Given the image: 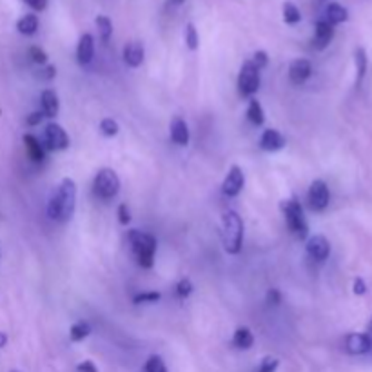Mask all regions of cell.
<instances>
[{
  "mask_svg": "<svg viewBox=\"0 0 372 372\" xmlns=\"http://www.w3.org/2000/svg\"><path fill=\"white\" fill-rule=\"evenodd\" d=\"M77 207V184L71 178H64L53 191L48 204V215L51 220H69Z\"/></svg>",
  "mask_w": 372,
  "mask_h": 372,
  "instance_id": "6da1fadb",
  "label": "cell"
},
{
  "mask_svg": "<svg viewBox=\"0 0 372 372\" xmlns=\"http://www.w3.org/2000/svg\"><path fill=\"white\" fill-rule=\"evenodd\" d=\"M222 235H224V247L229 255H238L244 240V222L236 211H227L222 216Z\"/></svg>",
  "mask_w": 372,
  "mask_h": 372,
  "instance_id": "7a4b0ae2",
  "label": "cell"
},
{
  "mask_svg": "<svg viewBox=\"0 0 372 372\" xmlns=\"http://www.w3.org/2000/svg\"><path fill=\"white\" fill-rule=\"evenodd\" d=\"M128 240L133 247V253L137 256L138 265L146 269L153 267L155 262V253H157V238L138 229H131L128 235Z\"/></svg>",
  "mask_w": 372,
  "mask_h": 372,
  "instance_id": "3957f363",
  "label": "cell"
},
{
  "mask_svg": "<svg viewBox=\"0 0 372 372\" xmlns=\"http://www.w3.org/2000/svg\"><path fill=\"white\" fill-rule=\"evenodd\" d=\"M282 209H284L285 220H287V226L293 231V235L300 240L307 238L309 235V224L304 216V209L300 206L298 200H285L282 204Z\"/></svg>",
  "mask_w": 372,
  "mask_h": 372,
  "instance_id": "277c9868",
  "label": "cell"
},
{
  "mask_svg": "<svg viewBox=\"0 0 372 372\" xmlns=\"http://www.w3.org/2000/svg\"><path fill=\"white\" fill-rule=\"evenodd\" d=\"M95 195L102 200H111L120 191V178L113 169H100L93 182Z\"/></svg>",
  "mask_w": 372,
  "mask_h": 372,
  "instance_id": "5b68a950",
  "label": "cell"
},
{
  "mask_svg": "<svg viewBox=\"0 0 372 372\" xmlns=\"http://www.w3.org/2000/svg\"><path fill=\"white\" fill-rule=\"evenodd\" d=\"M238 89L242 97H253L260 89V69L253 64V60L244 62L238 75Z\"/></svg>",
  "mask_w": 372,
  "mask_h": 372,
  "instance_id": "8992f818",
  "label": "cell"
},
{
  "mask_svg": "<svg viewBox=\"0 0 372 372\" xmlns=\"http://www.w3.org/2000/svg\"><path fill=\"white\" fill-rule=\"evenodd\" d=\"M329 200H331V193H329V187L324 180H314L309 187V206L311 209L320 213L329 206Z\"/></svg>",
  "mask_w": 372,
  "mask_h": 372,
  "instance_id": "52a82bcc",
  "label": "cell"
},
{
  "mask_svg": "<svg viewBox=\"0 0 372 372\" xmlns=\"http://www.w3.org/2000/svg\"><path fill=\"white\" fill-rule=\"evenodd\" d=\"M44 140L46 146H48L49 149H55V151H62V149H68L69 147L68 133H66L64 128L59 126V124H48V126H46Z\"/></svg>",
  "mask_w": 372,
  "mask_h": 372,
  "instance_id": "ba28073f",
  "label": "cell"
},
{
  "mask_svg": "<svg viewBox=\"0 0 372 372\" xmlns=\"http://www.w3.org/2000/svg\"><path fill=\"white\" fill-rule=\"evenodd\" d=\"M371 338L367 333H353L345 338V349L349 354L360 356V354L371 353Z\"/></svg>",
  "mask_w": 372,
  "mask_h": 372,
  "instance_id": "9c48e42d",
  "label": "cell"
},
{
  "mask_svg": "<svg viewBox=\"0 0 372 372\" xmlns=\"http://www.w3.org/2000/svg\"><path fill=\"white\" fill-rule=\"evenodd\" d=\"M307 253L316 262H325L331 255V244L324 235H316L307 242Z\"/></svg>",
  "mask_w": 372,
  "mask_h": 372,
  "instance_id": "30bf717a",
  "label": "cell"
},
{
  "mask_svg": "<svg viewBox=\"0 0 372 372\" xmlns=\"http://www.w3.org/2000/svg\"><path fill=\"white\" fill-rule=\"evenodd\" d=\"M244 171H242L238 166H233L229 169V173H227L226 180H224V193H226L227 196L240 195V191L244 189Z\"/></svg>",
  "mask_w": 372,
  "mask_h": 372,
  "instance_id": "8fae6325",
  "label": "cell"
},
{
  "mask_svg": "<svg viewBox=\"0 0 372 372\" xmlns=\"http://www.w3.org/2000/svg\"><path fill=\"white\" fill-rule=\"evenodd\" d=\"M313 73V66L309 62L307 59H298L294 60L293 64L289 68V79L293 84H304L307 82V79Z\"/></svg>",
  "mask_w": 372,
  "mask_h": 372,
  "instance_id": "7c38bea8",
  "label": "cell"
},
{
  "mask_svg": "<svg viewBox=\"0 0 372 372\" xmlns=\"http://www.w3.org/2000/svg\"><path fill=\"white\" fill-rule=\"evenodd\" d=\"M333 37H334L333 24H329L327 20H320V22H316V28H314V48L316 49L327 48L329 42L333 40Z\"/></svg>",
  "mask_w": 372,
  "mask_h": 372,
  "instance_id": "4fadbf2b",
  "label": "cell"
},
{
  "mask_svg": "<svg viewBox=\"0 0 372 372\" xmlns=\"http://www.w3.org/2000/svg\"><path fill=\"white\" fill-rule=\"evenodd\" d=\"M95 55V42H93V35L84 33L79 40V48H77V59L82 66L89 64L93 60Z\"/></svg>",
  "mask_w": 372,
  "mask_h": 372,
  "instance_id": "5bb4252c",
  "label": "cell"
},
{
  "mask_svg": "<svg viewBox=\"0 0 372 372\" xmlns=\"http://www.w3.org/2000/svg\"><path fill=\"white\" fill-rule=\"evenodd\" d=\"M144 55H146L144 46L140 44V42H137V40H133V42H129V44L124 48V62L131 66V68H138V66L144 62Z\"/></svg>",
  "mask_w": 372,
  "mask_h": 372,
  "instance_id": "9a60e30c",
  "label": "cell"
},
{
  "mask_svg": "<svg viewBox=\"0 0 372 372\" xmlns=\"http://www.w3.org/2000/svg\"><path fill=\"white\" fill-rule=\"evenodd\" d=\"M260 146L264 147L265 151H278V149L285 146V138L276 129H267V131H264L262 138H260Z\"/></svg>",
  "mask_w": 372,
  "mask_h": 372,
  "instance_id": "2e32d148",
  "label": "cell"
},
{
  "mask_svg": "<svg viewBox=\"0 0 372 372\" xmlns=\"http://www.w3.org/2000/svg\"><path fill=\"white\" fill-rule=\"evenodd\" d=\"M40 104H42V115H44V117L53 118L59 115L60 102L53 89H46L44 93H42V97H40Z\"/></svg>",
  "mask_w": 372,
  "mask_h": 372,
  "instance_id": "e0dca14e",
  "label": "cell"
},
{
  "mask_svg": "<svg viewBox=\"0 0 372 372\" xmlns=\"http://www.w3.org/2000/svg\"><path fill=\"white\" fill-rule=\"evenodd\" d=\"M171 140L177 146H187L189 144V128H187L186 120L175 118L171 124Z\"/></svg>",
  "mask_w": 372,
  "mask_h": 372,
  "instance_id": "ac0fdd59",
  "label": "cell"
},
{
  "mask_svg": "<svg viewBox=\"0 0 372 372\" xmlns=\"http://www.w3.org/2000/svg\"><path fill=\"white\" fill-rule=\"evenodd\" d=\"M347 19L349 11L345 10L342 4L333 2V4L327 6V10H325V20H327L329 24H342V22H347Z\"/></svg>",
  "mask_w": 372,
  "mask_h": 372,
  "instance_id": "d6986e66",
  "label": "cell"
},
{
  "mask_svg": "<svg viewBox=\"0 0 372 372\" xmlns=\"http://www.w3.org/2000/svg\"><path fill=\"white\" fill-rule=\"evenodd\" d=\"M24 146L31 160H35V162H42V160H44V147H42V144H40L33 135H24Z\"/></svg>",
  "mask_w": 372,
  "mask_h": 372,
  "instance_id": "ffe728a7",
  "label": "cell"
},
{
  "mask_svg": "<svg viewBox=\"0 0 372 372\" xmlns=\"http://www.w3.org/2000/svg\"><path fill=\"white\" fill-rule=\"evenodd\" d=\"M233 343H235L238 349H242V351H247V349L253 347L255 336H253V333H251L247 327H240L236 329L235 336H233Z\"/></svg>",
  "mask_w": 372,
  "mask_h": 372,
  "instance_id": "44dd1931",
  "label": "cell"
},
{
  "mask_svg": "<svg viewBox=\"0 0 372 372\" xmlns=\"http://www.w3.org/2000/svg\"><path fill=\"white\" fill-rule=\"evenodd\" d=\"M354 62H356V71H358L356 84L360 86V84H362V80L365 79V73H367V64H369L365 49L363 48L356 49V53H354Z\"/></svg>",
  "mask_w": 372,
  "mask_h": 372,
  "instance_id": "7402d4cb",
  "label": "cell"
},
{
  "mask_svg": "<svg viewBox=\"0 0 372 372\" xmlns=\"http://www.w3.org/2000/svg\"><path fill=\"white\" fill-rule=\"evenodd\" d=\"M17 30L22 35H33L39 30V19L35 15H24L17 22Z\"/></svg>",
  "mask_w": 372,
  "mask_h": 372,
  "instance_id": "603a6c76",
  "label": "cell"
},
{
  "mask_svg": "<svg viewBox=\"0 0 372 372\" xmlns=\"http://www.w3.org/2000/svg\"><path fill=\"white\" fill-rule=\"evenodd\" d=\"M247 118L251 120V124H255V126H262L265 120L264 117V108H262V104L255 98H251L249 108H247Z\"/></svg>",
  "mask_w": 372,
  "mask_h": 372,
  "instance_id": "cb8c5ba5",
  "label": "cell"
},
{
  "mask_svg": "<svg viewBox=\"0 0 372 372\" xmlns=\"http://www.w3.org/2000/svg\"><path fill=\"white\" fill-rule=\"evenodd\" d=\"M89 334H91V325L88 322H77L69 331V336L73 342H82V340L88 338Z\"/></svg>",
  "mask_w": 372,
  "mask_h": 372,
  "instance_id": "d4e9b609",
  "label": "cell"
},
{
  "mask_svg": "<svg viewBox=\"0 0 372 372\" xmlns=\"http://www.w3.org/2000/svg\"><path fill=\"white\" fill-rule=\"evenodd\" d=\"M97 28L98 33L102 37L104 42H108L111 39V35H113V24H111V20L108 19L106 15H98L97 17Z\"/></svg>",
  "mask_w": 372,
  "mask_h": 372,
  "instance_id": "484cf974",
  "label": "cell"
},
{
  "mask_svg": "<svg viewBox=\"0 0 372 372\" xmlns=\"http://www.w3.org/2000/svg\"><path fill=\"white\" fill-rule=\"evenodd\" d=\"M284 20L291 26L298 24L300 20H302V13H300V10L293 2H285L284 4Z\"/></svg>",
  "mask_w": 372,
  "mask_h": 372,
  "instance_id": "4316f807",
  "label": "cell"
},
{
  "mask_svg": "<svg viewBox=\"0 0 372 372\" xmlns=\"http://www.w3.org/2000/svg\"><path fill=\"white\" fill-rule=\"evenodd\" d=\"M146 372H167L166 363L160 356H151L146 362Z\"/></svg>",
  "mask_w": 372,
  "mask_h": 372,
  "instance_id": "83f0119b",
  "label": "cell"
},
{
  "mask_svg": "<svg viewBox=\"0 0 372 372\" xmlns=\"http://www.w3.org/2000/svg\"><path fill=\"white\" fill-rule=\"evenodd\" d=\"M198 42H200V39H198L196 28L193 24H187L186 26V44H187V48L195 51V49L198 48Z\"/></svg>",
  "mask_w": 372,
  "mask_h": 372,
  "instance_id": "f1b7e54d",
  "label": "cell"
},
{
  "mask_svg": "<svg viewBox=\"0 0 372 372\" xmlns=\"http://www.w3.org/2000/svg\"><path fill=\"white\" fill-rule=\"evenodd\" d=\"M160 296H162L160 293H157V291H151V293L137 294L133 302H135V304H157L158 300H160Z\"/></svg>",
  "mask_w": 372,
  "mask_h": 372,
  "instance_id": "f546056e",
  "label": "cell"
},
{
  "mask_svg": "<svg viewBox=\"0 0 372 372\" xmlns=\"http://www.w3.org/2000/svg\"><path fill=\"white\" fill-rule=\"evenodd\" d=\"M100 131L106 137H115V135H118V124L115 122L113 118H104L102 122H100Z\"/></svg>",
  "mask_w": 372,
  "mask_h": 372,
  "instance_id": "4dcf8cb0",
  "label": "cell"
},
{
  "mask_svg": "<svg viewBox=\"0 0 372 372\" xmlns=\"http://www.w3.org/2000/svg\"><path fill=\"white\" fill-rule=\"evenodd\" d=\"M278 365H280L278 358L265 356L264 360H262V363H260L258 372H276V369H278Z\"/></svg>",
  "mask_w": 372,
  "mask_h": 372,
  "instance_id": "1f68e13d",
  "label": "cell"
},
{
  "mask_svg": "<svg viewBox=\"0 0 372 372\" xmlns=\"http://www.w3.org/2000/svg\"><path fill=\"white\" fill-rule=\"evenodd\" d=\"M30 57L35 64H46V62H48V55H46L44 49H40L39 46L30 48Z\"/></svg>",
  "mask_w": 372,
  "mask_h": 372,
  "instance_id": "d6a6232c",
  "label": "cell"
},
{
  "mask_svg": "<svg viewBox=\"0 0 372 372\" xmlns=\"http://www.w3.org/2000/svg\"><path fill=\"white\" fill-rule=\"evenodd\" d=\"M193 293V284H191V280L189 278H184L178 282L177 285V294L180 296V298H187L189 294Z\"/></svg>",
  "mask_w": 372,
  "mask_h": 372,
  "instance_id": "836d02e7",
  "label": "cell"
},
{
  "mask_svg": "<svg viewBox=\"0 0 372 372\" xmlns=\"http://www.w3.org/2000/svg\"><path fill=\"white\" fill-rule=\"evenodd\" d=\"M253 64H255L258 69H264L265 66L269 64V57H267L265 51H256L255 59H253Z\"/></svg>",
  "mask_w": 372,
  "mask_h": 372,
  "instance_id": "e575fe53",
  "label": "cell"
},
{
  "mask_svg": "<svg viewBox=\"0 0 372 372\" xmlns=\"http://www.w3.org/2000/svg\"><path fill=\"white\" fill-rule=\"evenodd\" d=\"M118 220H120L122 226H128L129 220H131V213H129V207L126 206V204L118 207Z\"/></svg>",
  "mask_w": 372,
  "mask_h": 372,
  "instance_id": "d590c367",
  "label": "cell"
},
{
  "mask_svg": "<svg viewBox=\"0 0 372 372\" xmlns=\"http://www.w3.org/2000/svg\"><path fill=\"white\" fill-rule=\"evenodd\" d=\"M280 302H282V294H280L278 289H271L269 293H267V304L269 305H280Z\"/></svg>",
  "mask_w": 372,
  "mask_h": 372,
  "instance_id": "8d00e7d4",
  "label": "cell"
},
{
  "mask_svg": "<svg viewBox=\"0 0 372 372\" xmlns=\"http://www.w3.org/2000/svg\"><path fill=\"white\" fill-rule=\"evenodd\" d=\"M24 2L35 11H44L48 6V0H24Z\"/></svg>",
  "mask_w": 372,
  "mask_h": 372,
  "instance_id": "74e56055",
  "label": "cell"
},
{
  "mask_svg": "<svg viewBox=\"0 0 372 372\" xmlns=\"http://www.w3.org/2000/svg\"><path fill=\"white\" fill-rule=\"evenodd\" d=\"M42 118H44V115H42V111H35V113H31L30 117H28V126H39L40 122H42Z\"/></svg>",
  "mask_w": 372,
  "mask_h": 372,
  "instance_id": "f35d334b",
  "label": "cell"
},
{
  "mask_svg": "<svg viewBox=\"0 0 372 372\" xmlns=\"http://www.w3.org/2000/svg\"><path fill=\"white\" fill-rule=\"evenodd\" d=\"M354 294H365L367 293V284L363 282L362 278H356L354 280Z\"/></svg>",
  "mask_w": 372,
  "mask_h": 372,
  "instance_id": "ab89813d",
  "label": "cell"
},
{
  "mask_svg": "<svg viewBox=\"0 0 372 372\" xmlns=\"http://www.w3.org/2000/svg\"><path fill=\"white\" fill-rule=\"evenodd\" d=\"M79 372H98V369L93 362L86 360V362H82L79 365Z\"/></svg>",
  "mask_w": 372,
  "mask_h": 372,
  "instance_id": "60d3db41",
  "label": "cell"
},
{
  "mask_svg": "<svg viewBox=\"0 0 372 372\" xmlns=\"http://www.w3.org/2000/svg\"><path fill=\"white\" fill-rule=\"evenodd\" d=\"M55 75H57V68H55V66H48V68L44 69V79L51 80Z\"/></svg>",
  "mask_w": 372,
  "mask_h": 372,
  "instance_id": "b9f144b4",
  "label": "cell"
},
{
  "mask_svg": "<svg viewBox=\"0 0 372 372\" xmlns=\"http://www.w3.org/2000/svg\"><path fill=\"white\" fill-rule=\"evenodd\" d=\"M186 2V0H166L167 8H178V6H182Z\"/></svg>",
  "mask_w": 372,
  "mask_h": 372,
  "instance_id": "7bdbcfd3",
  "label": "cell"
},
{
  "mask_svg": "<svg viewBox=\"0 0 372 372\" xmlns=\"http://www.w3.org/2000/svg\"><path fill=\"white\" fill-rule=\"evenodd\" d=\"M6 343H8V336L4 333H0V349L6 347Z\"/></svg>",
  "mask_w": 372,
  "mask_h": 372,
  "instance_id": "ee69618b",
  "label": "cell"
},
{
  "mask_svg": "<svg viewBox=\"0 0 372 372\" xmlns=\"http://www.w3.org/2000/svg\"><path fill=\"white\" fill-rule=\"evenodd\" d=\"M369 338H371V345H372V320H371V325H369ZM371 353H372V347H371Z\"/></svg>",
  "mask_w": 372,
  "mask_h": 372,
  "instance_id": "f6af8a7d",
  "label": "cell"
},
{
  "mask_svg": "<svg viewBox=\"0 0 372 372\" xmlns=\"http://www.w3.org/2000/svg\"><path fill=\"white\" fill-rule=\"evenodd\" d=\"M11 372H19V371H11Z\"/></svg>",
  "mask_w": 372,
  "mask_h": 372,
  "instance_id": "bcb514c9",
  "label": "cell"
}]
</instances>
